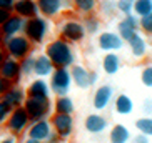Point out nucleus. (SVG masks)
<instances>
[{
    "instance_id": "39",
    "label": "nucleus",
    "mask_w": 152,
    "mask_h": 143,
    "mask_svg": "<svg viewBox=\"0 0 152 143\" xmlns=\"http://www.w3.org/2000/svg\"><path fill=\"white\" fill-rule=\"evenodd\" d=\"M0 7H12V0H0Z\"/></svg>"
},
{
    "instance_id": "20",
    "label": "nucleus",
    "mask_w": 152,
    "mask_h": 143,
    "mask_svg": "<svg viewBox=\"0 0 152 143\" xmlns=\"http://www.w3.org/2000/svg\"><path fill=\"white\" fill-rule=\"evenodd\" d=\"M28 95L34 97V98H49V87L44 80H37L34 82L28 88Z\"/></svg>"
},
{
    "instance_id": "35",
    "label": "nucleus",
    "mask_w": 152,
    "mask_h": 143,
    "mask_svg": "<svg viewBox=\"0 0 152 143\" xmlns=\"http://www.w3.org/2000/svg\"><path fill=\"white\" fill-rule=\"evenodd\" d=\"M22 68H23L25 73H30V72L35 68V60H34V58H27V62H23V67Z\"/></svg>"
},
{
    "instance_id": "31",
    "label": "nucleus",
    "mask_w": 152,
    "mask_h": 143,
    "mask_svg": "<svg viewBox=\"0 0 152 143\" xmlns=\"http://www.w3.org/2000/svg\"><path fill=\"white\" fill-rule=\"evenodd\" d=\"M84 27L89 33L94 35V33H99V30H100V22L95 17H87V20L84 22Z\"/></svg>"
},
{
    "instance_id": "2",
    "label": "nucleus",
    "mask_w": 152,
    "mask_h": 143,
    "mask_svg": "<svg viewBox=\"0 0 152 143\" xmlns=\"http://www.w3.org/2000/svg\"><path fill=\"white\" fill-rule=\"evenodd\" d=\"M72 73L67 70V67H57V70L52 75V90L57 95H67L72 85Z\"/></svg>"
},
{
    "instance_id": "4",
    "label": "nucleus",
    "mask_w": 152,
    "mask_h": 143,
    "mask_svg": "<svg viewBox=\"0 0 152 143\" xmlns=\"http://www.w3.org/2000/svg\"><path fill=\"white\" fill-rule=\"evenodd\" d=\"M117 32H119V35L124 38L125 42L132 38L139 32V15H135L134 12H130V14H125L124 18H122L119 25H117Z\"/></svg>"
},
{
    "instance_id": "28",
    "label": "nucleus",
    "mask_w": 152,
    "mask_h": 143,
    "mask_svg": "<svg viewBox=\"0 0 152 143\" xmlns=\"http://www.w3.org/2000/svg\"><path fill=\"white\" fill-rule=\"evenodd\" d=\"M20 27H22V20L18 17H14V18H9L7 20V23L4 25V32L7 35H12V33L20 30Z\"/></svg>"
},
{
    "instance_id": "16",
    "label": "nucleus",
    "mask_w": 152,
    "mask_h": 143,
    "mask_svg": "<svg viewBox=\"0 0 152 143\" xmlns=\"http://www.w3.org/2000/svg\"><path fill=\"white\" fill-rule=\"evenodd\" d=\"M109 140L112 143H127L130 140V131L129 128L122 123H117V125L112 126L110 133H109Z\"/></svg>"
},
{
    "instance_id": "1",
    "label": "nucleus",
    "mask_w": 152,
    "mask_h": 143,
    "mask_svg": "<svg viewBox=\"0 0 152 143\" xmlns=\"http://www.w3.org/2000/svg\"><path fill=\"white\" fill-rule=\"evenodd\" d=\"M47 57L52 60L55 67H70L75 62V55L72 52L70 45L67 43L65 38L55 40L47 47Z\"/></svg>"
},
{
    "instance_id": "42",
    "label": "nucleus",
    "mask_w": 152,
    "mask_h": 143,
    "mask_svg": "<svg viewBox=\"0 0 152 143\" xmlns=\"http://www.w3.org/2000/svg\"><path fill=\"white\" fill-rule=\"evenodd\" d=\"M149 45H151V48H152V35H151V42H149Z\"/></svg>"
},
{
    "instance_id": "38",
    "label": "nucleus",
    "mask_w": 152,
    "mask_h": 143,
    "mask_svg": "<svg viewBox=\"0 0 152 143\" xmlns=\"http://www.w3.org/2000/svg\"><path fill=\"white\" fill-rule=\"evenodd\" d=\"M9 20V14L4 10V7H0V23H4Z\"/></svg>"
},
{
    "instance_id": "6",
    "label": "nucleus",
    "mask_w": 152,
    "mask_h": 143,
    "mask_svg": "<svg viewBox=\"0 0 152 143\" xmlns=\"http://www.w3.org/2000/svg\"><path fill=\"white\" fill-rule=\"evenodd\" d=\"M60 33H62V37L67 42H80L84 40L87 30H85L84 23L77 22V20H69V22H65L62 25Z\"/></svg>"
},
{
    "instance_id": "32",
    "label": "nucleus",
    "mask_w": 152,
    "mask_h": 143,
    "mask_svg": "<svg viewBox=\"0 0 152 143\" xmlns=\"http://www.w3.org/2000/svg\"><path fill=\"white\" fill-rule=\"evenodd\" d=\"M100 10H102L104 15H114L117 12V2H112V0H102L100 4Z\"/></svg>"
},
{
    "instance_id": "25",
    "label": "nucleus",
    "mask_w": 152,
    "mask_h": 143,
    "mask_svg": "<svg viewBox=\"0 0 152 143\" xmlns=\"http://www.w3.org/2000/svg\"><path fill=\"white\" fill-rule=\"evenodd\" d=\"M135 128H137V131H140V133L147 135V136H152V116L145 115V116H142V118H139V120L135 121Z\"/></svg>"
},
{
    "instance_id": "27",
    "label": "nucleus",
    "mask_w": 152,
    "mask_h": 143,
    "mask_svg": "<svg viewBox=\"0 0 152 143\" xmlns=\"http://www.w3.org/2000/svg\"><path fill=\"white\" fill-rule=\"evenodd\" d=\"M139 30L144 35H152V12L144 17H139Z\"/></svg>"
},
{
    "instance_id": "19",
    "label": "nucleus",
    "mask_w": 152,
    "mask_h": 143,
    "mask_svg": "<svg viewBox=\"0 0 152 143\" xmlns=\"http://www.w3.org/2000/svg\"><path fill=\"white\" fill-rule=\"evenodd\" d=\"M15 10H17L20 15H23V17H35L37 12H39V7H37V4L32 2V0H20V2H17V5H15Z\"/></svg>"
},
{
    "instance_id": "10",
    "label": "nucleus",
    "mask_w": 152,
    "mask_h": 143,
    "mask_svg": "<svg viewBox=\"0 0 152 143\" xmlns=\"http://www.w3.org/2000/svg\"><path fill=\"white\" fill-rule=\"evenodd\" d=\"M114 100V88L110 85H102L95 90L94 93V108L95 110H104Z\"/></svg>"
},
{
    "instance_id": "22",
    "label": "nucleus",
    "mask_w": 152,
    "mask_h": 143,
    "mask_svg": "<svg viewBox=\"0 0 152 143\" xmlns=\"http://www.w3.org/2000/svg\"><path fill=\"white\" fill-rule=\"evenodd\" d=\"M52 68H54V63H52V60H50L47 55H42V57H39L35 60V68H34V72H37L39 75H50L52 73Z\"/></svg>"
},
{
    "instance_id": "18",
    "label": "nucleus",
    "mask_w": 152,
    "mask_h": 143,
    "mask_svg": "<svg viewBox=\"0 0 152 143\" xmlns=\"http://www.w3.org/2000/svg\"><path fill=\"white\" fill-rule=\"evenodd\" d=\"M9 50L10 53L14 55V57H23V55L28 52V43L25 38H20V37H17V38H12V40L9 42Z\"/></svg>"
},
{
    "instance_id": "7",
    "label": "nucleus",
    "mask_w": 152,
    "mask_h": 143,
    "mask_svg": "<svg viewBox=\"0 0 152 143\" xmlns=\"http://www.w3.org/2000/svg\"><path fill=\"white\" fill-rule=\"evenodd\" d=\"M25 110L27 113L32 116V118H35V120H40L44 116H47L50 113V103H49V98H30L27 100V105H25Z\"/></svg>"
},
{
    "instance_id": "30",
    "label": "nucleus",
    "mask_w": 152,
    "mask_h": 143,
    "mask_svg": "<svg viewBox=\"0 0 152 143\" xmlns=\"http://www.w3.org/2000/svg\"><path fill=\"white\" fill-rule=\"evenodd\" d=\"M140 82L144 87L152 88V65H145L140 72Z\"/></svg>"
},
{
    "instance_id": "14",
    "label": "nucleus",
    "mask_w": 152,
    "mask_h": 143,
    "mask_svg": "<svg viewBox=\"0 0 152 143\" xmlns=\"http://www.w3.org/2000/svg\"><path fill=\"white\" fill-rule=\"evenodd\" d=\"M30 142H42V140H49L50 133V125L47 123L45 120H40L37 121L35 125L32 126L30 130Z\"/></svg>"
},
{
    "instance_id": "17",
    "label": "nucleus",
    "mask_w": 152,
    "mask_h": 143,
    "mask_svg": "<svg viewBox=\"0 0 152 143\" xmlns=\"http://www.w3.org/2000/svg\"><path fill=\"white\" fill-rule=\"evenodd\" d=\"M39 9L47 17L57 15L58 10L62 9V0H39Z\"/></svg>"
},
{
    "instance_id": "34",
    "label": "nucleus",
    "mask_w": 152,
    "mask_h": 143,
    "mask_svg": "<svg viewBox=\"0 0 152 143\" xmlns=\"http://www.w3.org/2000/svg\"><path fill=\"white\" fill-rule=\"evenodd\" d=\"M20 102H22V92L14 90V92H9L7 93V103L9 105H18Z\"/></svg>"
},
{
    "instance_id": "15",
    "label": "nucleus",
    "mask_w": 152,
    "mask_h": 143,
    "mask_svg": "<svg viewBox=\"0 0 152 143\" xmlns=\"http://www.w3.org/2000/svg\"><path fill=\"white\" fill-rule=\"evenodd\" d=\"M114 110H115L119 115H130V113L134 112V102L130 98L129 95L125 93H121L119 97H115L114 100Z\"/></svg>"
},
{
    "instance_id": "21",
    "label": "nucleus",
    "mask_w": 152,
    "mask_h": 143,
    "mask_svg": "<svg viewBox=\"0 0 152 143\" xmlns=\"http://www.w3.org/2000/svg\"><path fill=\"white\" fill-rule=\"evenodd\" d=\"M27 110H22V108H18L14 112V116L10 118V128L15 130V131H20L23 126L27 125Z\"/></svg>"
},
{
    "instance_id": "13",
    "label": "nucleus",
    "mask_w": 152,
    "mask_h": 143,
    "mask_svg": "<svg viewBox=\"0 0 152 143\" xmlns=\"http://www.w3.org/2000/svg\"><path fill=\"white\" fill-rule=\"evenodd\" d=\"M122 67V60L117 55V52H105V57L102 58V70L107 75H115L119 73Z\"/></svg>"
},
{
    "instance_id": "23",
    "label": "nucleus",
    "mask_w": 152,
    "mask_h": 143,
    "mask_svg": "<svg viewBox=\"0 0 152 143\" xmlns=\"http://www.w3.org/2000/svg\"><path fill=\"white\" fill-rule=\"evenodd\" d=\"M72 4H74V7H75L80 14L89 15L97 9L99 0H72Z\"/></svg>"
},
{
    "instance_id": "41",
    "label": "nucleus",
    "mask_w": 152,
    "mask_h": 143,
    "mask_svg": "<svg viewBox=\"0 0 152 143\" xmlns=\"http://www.w3.org/2000/svg\"><path fill=\"white\" fill-rule=\"evenodd\" d=\"M2 58H4V55H2V52H0V63H2Z\"/></svg>"
},
{
    "instance_id": "5",
    "label": "nucleus",
    "mask_w": 152,
    "mask_h": 143,
    "mask_svg": "<svg viewBox=\"0 0 152 143\" xmlns=\"http://www.w3.org/2000/svg\"><path fill=\"white\" fill-rule=\"evenodd\" d=\"M70 73H72L74 83H75L79 88H89V87L94 85L99 78V75L95 72H89L85 67H82V65H75V67L72 68Z\"/></svg>"
},
{
    "instance_id": "36",
    "label": "nucleus",
    "mask_w": 152,
    "mask_h": 143,
    "mask_svg": "<svg viewBox=\"0 0 152 143\" xmlns=\"http://www.w3.org/2000/svg\"><path fill=\"white\" fill-rule=\"evenodd\" d=\"M142 110H144V113H145V115H152V100H151V98L144 100Z\"/></svg>"
},
{
    "instance_id": "12",
    "label": "nucleus",
    "mask_w": 152,
    "mask_h": 143,
    "mask_svg": "<svg viewBox=\"0 0 152 143\" xmlns=\"http://www.w3.org/2000/svg\"><path fill=\"white\" fill-rule=\"evenodd\" d=\"M127 43H129V50H130V53L134 55L135 58H144L145 57V53H147V40L144 38V35H140V33H135L132 38H129L127 40Z\"/></svg>"
},
{
    "instance_id": "33",
    "label": "nucleus",
    "mask_w": 152,
    "mask_h": 143,
    "mask_svg": "<svg viewBox=\"0 0 152 143\" xmlns=\"http://www.w3.org/2000/svg\"><path fill=\"white\" fill-rule=\"evenodd\" d=\"M134 2L135 0H117V10L121 14H130L134 12Z\"/></svg>"
},
{
    "instance_id": "29",
    "label": "nucleus",
    "mask_w": 152,
    "mask_h": 143,
    "mask_svg": "<svg viewBox=\"0 0 152 143\" xmlns=\"http://www.w3.org/2000/svg\"><path fill=\"white\" fill-rule=\"evenodd\" d=\"M18 70H20V67H18L17 63H15L14 60H9V62H5L4 68H2V73H4L7 78H12V77L18 75Z\"/></svg>"
},
{
    "instance_id": "26",
    "label": "nucleus",
    "mask_w": 152,
    "mask_h": 143,
    "mask_svg": "<svg viewBox=\"0 0 152 143\" xmlns=\"http://www.w3.org/2000/svg\"><path fill=\"white\" fill-rule=\"evenodd\" d=\"M152 12V0H135L134 2V14L144 17Z\"/></svg>"
},
{
    "instance_id": "8",
    "label": "nucleus",
    "mask_w": 152,
    "mask_h": 143,
    "mask_svg": "<svg viewBox=\"0 0 152 143\" xmlns=\"http://www.w3.org/2000/svg\"><path fill=\"white\" fill-rule=\"evenodd\" d=\"M47 22H45L44 18H39V17H34L30 18L25 25V32H27V35L30 37L34 42H42L44 40V37L47 35Z\"/></svg>"
},
{
    "instance_id": "24",
    "label": "nucleus",
    "mask_w": 152,
    "mask_h": 143,
    "mask_svg": "<svg viewBox=\"0 0 152 143\" xmlns=\"http://www.w3.org/2000/svg\"><path fill=\"white\" fill-rule=\"evenodd\" d=\"M55 112L57 113H70L74 112V102L65 95H58L57 102H55Z\"/></svg>"
},
{
    "instance_id": "11",
    "label": "nucleus",
    "mask_w": 152,
    "mask_h": 143,
    "mask_svg": "<svg viewBox=\"0 0 152 143\" xmlns=\"http://www.w3.org/2000/svg\"><path fill=\"white\" fill-rule=\"evenodd\" d=\"M109 126V121L105 116L99 115V113H92L85 118V130L92 135H100L104 133Z\"/></svg>"
},
{
    "instance_id": "40",
    "label": "nucleus",
    "mask_w": 152,
    "mask_h": 143,
    "mask_svg": "<svg viewBox=\"0 0 152 143\" xmlns=\"http://www.w3.org/2000/svg\"><path fill=\"white\" fill-rule=\"evenodd\" d=\"M5 88H7V82H5V80H0V92H4Z\"/></svg>"
},
{
    "instance_id": "3",
    "label": "nucleus",
    "mask_w": 152,
    "mask_h": 143,
    "mask_svg": "<svg viewBox=\"0 0 152 143\" xmlns=\"http://www.w3.org/2000/svg\"><path fill=\"white\" fill-rule=\"evenodd\" d=\"M124 45L125 40L119 35V32H102L99 35V48L104 52H119Z\"/></svg>"
},
{
    "instance_id": "37",
    "label": "nucleus",
    "mask_w": 152,
    "mask_h": 143,
    "mask_svg": "<svg viewBox=\"0 0 152 143\" xmlns=\"http://www.w3.org/2000/svg\"><path fill=\"white\" fill-rule=\"evenodd\" d=\"M134 142L135 143H149V142H151V136H147V135H144V133L139 131L137 136H134Z\"/></svg>"
},
{
    "instance_id": "9",
    "label": "nucleus",
    "mask_w": 152,
    "mask_h": 143,
    "mask_svg": "<svg viewBox=\"0 0 152 143\" xmlns=\"http://www.w3.org/2000/svg\"><path fill=\"white\" fill-rule=\"evenodd\" d=\"M54 128L60 138H69L74 131V120L70 113H57L54 116Z\"/></svg>"
}]
</instances>
